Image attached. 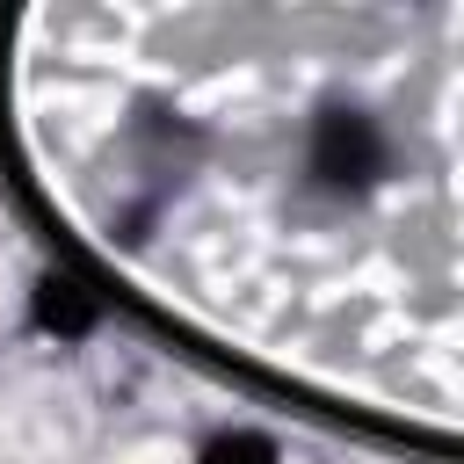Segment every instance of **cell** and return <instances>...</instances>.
<instances>
[{
  "label": "cell",
  "mask_w": 464,
  "mask_h": 464,
  "mask_svg": "<svg viewBox=\"0 0 464 464\" xmlns=\"http://www.w3.org/2000/svg\"><path fill=\"white\" fill-rule=\"evenodd\" d=\"M109 29L130 58H80L51 130L58 261L334 428L428 326L362 435L464 464V44L406 51L399 14Z\"/></svg>",
  "instance_id": "6da1fadb"
},
{
  "label": "cell",
  "mask_w": 464,
  "mask_h": 464,
  "mask_svg": "<svg viewBox=\"0 0 464 464\" xmlns=\"http://www.w3.org/2000/svg\"><path fill=\"white\" fill-rule=\"evenodd\" d=\"M22 319H29V334H44V341H58V348H80V341H94L116 312H109V297H102L94 283H80L72 268L44 261V268L29 276V290H22Z\"/></svg>",
  "instance_id": "7a4b0ae2"
},
{
  "label": "cell",
  "mask_w": 464,
  "mask_h": 464,
  "mask_svg": "<svg viewBox=\"0 0 464 464\" xmlns=\"http://www.w3.org/2000/svg\"><path fill=\"white\" fill-rule=\"evenodd\" d=\"M188 464H283V442L261 420H225L188 450Z\"/></svg>",
  "instance_id": "3957f363"
}]
</instances>
